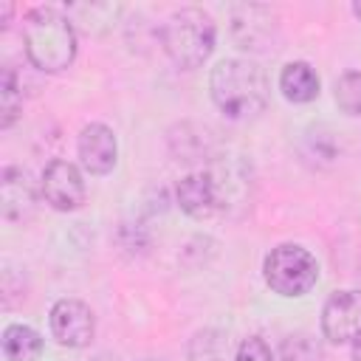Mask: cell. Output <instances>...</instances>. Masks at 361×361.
Here are the masks:
<instances>
[{
	"instance_id": "12",
	"label": "cell",
	"mask_w": 361,
	"mask_h": 361,
	"mask_svg": "<svg viewBox=\"0 0 361 361\" xmlns=\"http://www.w3.org/2000/svg\"><path fill=\"white\" fill-rule=\"evenodd\" d=\"M279 90L293 104L313 102L319 96V76L307 62H288L279 73Z\"/></svg>"
},
{
	"instance_id": "5",
	"label": "cell",
	"mask_w": 361,
	"mask_h": 361,
	"mask_svg": "<svg viewBox=\"0 0 361 361\" xmlns=\"http://www.w3.org/2000/svg\"><path fill=\"white\" fill-rule=\"evenodd\" d=\"M39 192L45 203L56 212H73L85 203V178L76 164L65 158H54L39 178Z\"/></svg>"
},
{
	"instance_id": "18",
	"label": "cell",
	"mask_w": 361,
	"mask_h": 361,
	"mask_svg": "<svg viewBox=\"0 0 361 361\" xmlns=\"http://www.w3.org/2000/svg\"><path fill=\"white\" fill-rule=\"evenodd\" d=\"M234 361H274V355H271V347L259 336H248L240 341Z\"/></svg>"
},
{
	"instance_id": "13",
	"label": "cell",
	"mask_w": 361,
	"mask_h": 361,
	"mask_svg": "<svg viewBox=\"0 0 361 361\" xmlns=\"http://www.w3.org/2000/svg\"><path fill=\"white\" fill-rule=\"evenodd\" d=\"M3 353L8 361H37L42 355V336L28 324H8L3 330Z\"/></svg>"
},
{
	"instance_id": "6",
	"label": "cell",
	"mask_w": 361,
	"mask_h": 361,
	"mask_svg": "<svg viewBox=\"0 0 361 361\" xmlns=\"http://www.w3.org/2000/svg\"><path fill=\"white\" fill-rule=\"evenodd\" d=\"M51 336L62 347H87L96 333L93 310L82 299H59L51 307Z\"/></svg>"
},
{
	"instance_id": "19",
	"label": "cell",
	"mask_w": 361,
	"mask_h": 361,
	"mask_svg": "<svg viewBox=\"0 0 361 361\" xmlns=\"http://www.w3.org/2000/svg\"><path fill=\"white\" fill-rule=\"evenodd\" d=\"M11 11H14V6L11 3H0V28H6L8 25V20H11Z\"/></svg>"
},
{
	"instance_id": "9",
	"label": "cell",
	"mask_w": 361,
	"mask_h": 361,
	"mask_svg": "<svg viewBox=\"0 0 361 361\" xmlns=\"http://www.w3.org/2000/svg\"><path fill=\"white\" fill-rule=\"evenodd\" d=\"M0 209L11 223H28L37 214V189L23 166H3L0 172Z\"/></svg>"
},
{
	"instance_id": "4",
	"label": "cell",
	"mask_w": 361,
	"mask_h": 361,
	"mask_svg": "<svg viewBox=\"0 0 361 361\" xmlns=\"http://www.w3.org/2000/svg\"><path fill=\"white\" fill-rule=\"evenodd\" d=\"M262 276L268 288L279 296H305L319 279V262L307 248L296 243H282L265 257Z\"/></svg>"
},
{
	"instance_id": "14",
	"label": "cell",
	"mask_w": 361,
	"mask_h": 361,
	"mask_svg": "<svg viewBox=\"0 0 361 361\" xmlns=\"http://www.w3.org/2000/svg\"><path fill=\"white\" fill-rule=\"evenodd\" d=\"M23 110V90L11 68H3L0 73V127L8 130Z\"/></svg>"
},
{
	"instance_id": "1",
	"label": "cell",
	"mask_w": 361,
	"mask_h": 361,
	"mask_svg": "<svg viewBox=\"0 0 361 361\" xmlns=\"http://www.w3.org/2000/svg\"><path fill=\"white\" fill-rule=\"evenodd\" d=\"M209 90H212V102L223 116L243 121L265 110L271 85L257 62L237 56V59H223L212 68Z\"/></svg>"
},
{
	"instance_id": "16",
	"label": "cell",
	"mask_w": 361,
	"mask_h": 361,
	"mask_svg": "<svg viewBox=\"0 0 361 361\" xmlns=\"http://www.w3.org/2000/svg\"><path fill=\"white\" fill-rule=\"evenodd\" d=\"M322 344L310 333H290L279 347V361H322Z\"/></svg>"
},
{
	"instance_id": "10",
	"label": "cell",
	"mask_w": 361,
	"mask_h": 361,
	"mask_svg": "<svg viewBox=\"0 0 361 361\" xmlns=\"http://www.w3.org/2000/svg\"><path fill=\"white\" fill-rule=\"evenodd\" d=\"M76 152H79L85 172H90V175H107L118 161L116 135L107 124H99V121H90L82 127L79 141H76Z\"/></svg>"
},
{
	"instance_id": "20",
	"label": "cell",
	"mask_w": 361,
	"mask_h": 361,
	"mask_svg": "<svg viewBox=\"0 0 361 361\" xmlns=\"http://www.w3.org/2000/svg\"><path fill=\"white\" fill-rule=\"evenodd\" d=\"M350 344H353V361H361V330L353 336V341H350Z\"/></svg>"
},
{
	"instance_id": "21",
	"label": "cell",
	"mask_w": 361,
	"mask_h": 361,
	"mask_svg": "<svg viewBox=\"0 0 361 361\" xmlns=\"http://www.w3.org/2000/svg\"><path fill=\"white\" fill-rule=\"evenodd\" d=\"M353 14L361 20V0H355V3H353Z\"/></svg>"
},
{
	"instance_id": "8",
	"label": "cell",
	"mask_w": 361,
	"mask_h": 361,
	"mask_svg": "<svg viewBox=\"0 0 361 361\" xmlns=\"http://www.w3.org/2000/svg\"><path fill=\"white\" fill-rule=\"evenodd\" d=\"M231 31L243 51H265L274 48L271 42L276 39V17L265 6H234Z\"/></svg>"
},
{
	"instance_id": "11",
	"label": "cell",
	"mask_w": 361,
	"mask_h": 361,
	"mask_svg": "<svg viewBox=\"0 0 361 361\" xmlns=\"http://www.w3.org/2000/svg\"><path fill=\"white\" fill-rule=\"evenodd\" d=\"M175 197H178V206L195 220H206L220 209V197H217V189L209 172H192L180 178Z\"/></svg>"
},
{
	"instance_id": "3",
	"label": "cell",
	"mask_w": 361,
	"mask_h": 361,
	"mask_svg": "<svg viewBox=\"0 0 361 361\" xmlns=\"http://www.w3.org/2000/svg\"><path fill=\"white\" fill-rule=\"evenodd\" d=\"M214 39H217L214 20L195 6L172 11L161 25V45L172 59V65H178L180 71L200 68L212 56Z\"/></svg>"
},
{
	"instance_id": "2",
	"label": "cell",
	"mask_w": 361,
	"mask_h": 361,
	"mask_svg": "<svg viewBox=\"0 0 361 361\" xmlns=\"http://www.w3.org/2000/svg\"><path fill=\"white\" fill-rule=\"evenodd\" d=\"M23 48L28 62L37 71H45V73L65 71L76 56L73 23L56 8L37 6L23 17Z\"/></svg>"
},
{
	"instance_id": "7",
	"label": "cell",
	"mask_w": 361,
	"mask_h": 361,
	"mask_svg": "<svg viewBox=\"0 0 361 361\" xmlns=\"http://www.w3.org/2000/svg\"><path fill=\"white\" fill-rule=\"evenodd\" d=\"M361 330V290H336L322 307V333L330 344L353 341Z\"/></svg>"
},
{
	"instance_id": "15",
	"label": "cell",
	"mask_w": 361,
	"mask_h": 361,
	"mask_svg": "<svg viewBox=\"0 0 361 361\" xmlns=\"http://www.w3.org/2000/svg\"><path fill=\"white\" fill-rule=\"evenodd\" d=\"M336 104L347 116H361V71H347L336 79L333 87Z\"/></svg>"
},
{
	"instance_id": "17",
	"label": "cell",
	"mask_w": 361,
	"mask_h": 361,
	"mask_svg": "<svg viewBox=\"0 0 361 361\" xmlns=\"http://www.w3.org/2000/svg\"><path fill=\"white\" fill-rule=\"evenodd\" d=\"M226 350H228V341L214 333V330H206V333H197L195 341H192V361H223L226 358Z\"/></svg>"
}]
</instances>
